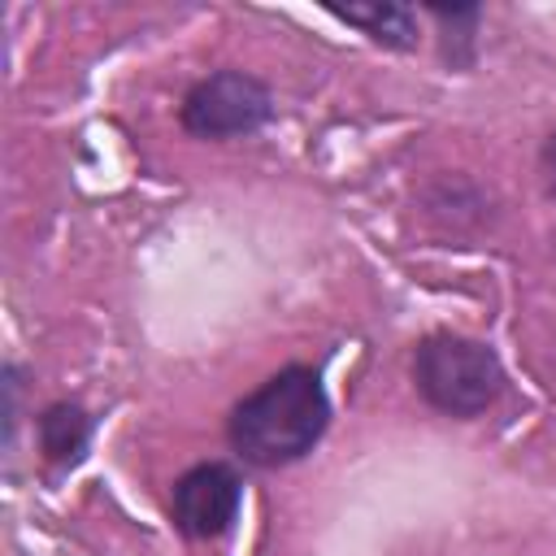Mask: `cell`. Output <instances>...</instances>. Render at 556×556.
Masks as SVG:
<instances>
[{
  "label": "cell",
  "instance_id": "5",
  "mask_svg": "<svg viewBox=\"0 0 556 556\" xmlns=\"http://www.w3.org/2000/svg\"><path fill=\"white\" fill-rule=\"evenodd\" d=\"M334 17L348 26H361L382 48H413L417 43V17L408 4H334Z\"/></svg>",
  "mask_w": 556,
  "mask_h": 556
},
{
  "label": "cell",
  "instance_id": "4",
  "mask_svg": "<svg viewBox=\"0 0 556 556\" xmlns=\"http://www.w3.org/2000/svg\"><path fill=\"white\" fill-rule=\"evenodd\" d=\"M239 500H243L239 473L230 465H222V460H208V465L187 469L174 482L169 513H174V526L187 539H217L239 517Z\"/></svg>",
  "mask_w": 556,
  "mask_h": 556
},
{
  "label": "cell",
  "instance_id": "1",
  "mask_svg": "<svg viewBox=\"0 0 556 556\" xmlns=\"http://www.w3.org/2000/svg\"><path fill=\"white\" fill-rule=\"evenodd\" d=\"M330 421V400L308 365H287L243 395L230 413V443L248 465L278 469L317 447Z\"/></svg>",
  "mask_w": 556,
  "mask_h": 556
},
{
  "label": "cell",
  "instance_id": "7",
  "mask_svg": "<svg viewBox=\"0 0 556 556\" xmlns=\"http://www.w3.org/2000/svg\"><path fill=\"white\" fill-rule=\"evenodd\" d=\"M543 174H547V187L556 191V135L543 143Z\"/></svg>",
  "mask_w": 556,
  "mask_h": 556
},
{
  "label": "cell",
  "instance_id": "2",
  "mask_svg": "<svg viewBox=\"0 0 556 556\" xmlns=\"http://www.w3.org/2000/svg\"><path fill=\"white\" fill-rule=\"evenodd\" d=\"M413 382L417 391L447 417H478L486 413L504 391L500 356L460 334H430L417 343L413 356Z\"/></svg>",
  "mask_w": 556,
  "mask_h": 556
},
{
  "label": "cell",
  "instance_id": "6",
  "mask_svg": "<svg viewBox=\"0 0 556 556\" xmlns=\"http://www.w3.org/2000/svg\"><path fill=\"white\" fill-rule=\"evenodd\" d=\"M91 439V417L78 404H52L39 417V447L52 465H74L87 452Z\"/></svg>",
  "mask_w": 556,
  "mask_h": 556
},
{
  "label": "cell",
  "instance_id": "3",
  "mask_svg": "<svg viewBox=\"0 0 556 556\" xmlns=\"http://www.w3.org/2000/svg\"><path fill=\"white\" fill-rule=\"evenodd\" d=\"M269 113H274L269 87L252 74H239V70H222V74L200 78L182 100V126L200 139L252 135L269 122Z\"/></svg>",
  "mask_w": 556,
  "mask_h": 556
}]
</instances>
